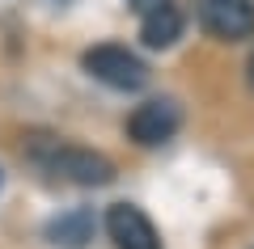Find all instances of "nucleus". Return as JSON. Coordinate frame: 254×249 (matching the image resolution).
Returning <instances> with one entry per match:
<instances>
[{
    "instance_id": "1",
    "label": "nucleus",
    "mask_w": 254,
    "mask_h": 249,
    "mask_svg": "<svg viewBox=\"0 0 254 249\" xmlns=\"http://www.w3.org/2000/svg\"><path fill=\"white\" fill-rule=\"evenodd\" d=\"M30 160L43 165L47 173H55V178H64V182H76V186H106V182H115V165L102 152L81 148V144L34 140L30 144Z\"/></svg>"
},
{
    "instance_id": "2",
    "label": "nucleus",
    "mask_w": 254,
    "mask_h": 249,
    "mask_svg": "<svg viewBox=\"0 0 254 249\" xmlns=\"http://www.w3.org/2000/svg\"><path fill=\"white\" fill-rule=\"evenodd\" d=\"M85 72H89L93 80H102V85H110V89H123V93H136L148 85V68L140 55H131L127 47H115V43H102V47H89V51L81 55Z\"/></svg>"
},
{
    "instance_id": "3",
    "label": "nucleus",
    "mask_w": 254,
    "mask_h": 249,
    "mask_svg": "<svg viewBox=\"0 0 254 249\" xmlns=\"http://www.w3.org/2000/svg\"><path fill=\"white\" fill-rule=\"evenodd\" d=\"M195 17L220 43H242L254 34V0H195Z\"/></svg>"
},
{
    "instance_id": "4",
    "label": "nucleus",
    "mask_w": 254,
    "mask_h": 249,
    "mask_svg": "<svg viewBox=\"0 0 254 249\" xmlns=\"http://www.w3.org/2000/svg\"><path fill=\"white\" fill-rule=\"evenodd\" d=\"M178 127H182V110H178V101H170V98L144 101V106H136V114L127 118V135L136 144H144V148L174 140Z\"/></svg>"
},
{
    "instance_id": "5",
    "label": "nucleus",
    "mask_w": 254,
    "mask_h": 249,
    "mask_svg": "<svg viewBox=\"0 0 254 249\" xmlns=\"http://www.w3.org/2000/svg\"><path fill=\"white\" fill-rule=\"evenodd\" d=\"M106 232L115 241V249H161V237H157L153 220L131 203H115L106 211Z\"/></svg>"
},
{
    "instance_id": "6",
    "label": "nucleus",
    "mask_w": 254,
    "mask_h": 249,
    "mask_svg": "<svg viewBox=\"0 0 254 249\" xmlns=\"http://www.w3.org/2000/svg\"><path fill=\"white\" fill-rule=\"evenodd\" d=\"M140 38H144V47H153V51H161V47H174V43L182 38V13L174 9L170 0H165V4H157L153 13H144Z\"/></svg>"
},
{
    "instance_id": "7",
    "label": "nucleus",
    "mask_w": 254,
    "mask_h": 249,
    "mask_svg": "<svg viewBox=\"0 0 254 249\" xmlns=\"http://www.w3.org/2000/svg\"><path fill=\"white\" fill-rule=\"evenodd\" d=\"M47 241H51V245H64V249L89 245V241H93V211H89V207H76V211L51 220V224H47Z\"/></svg>"
},
{
    "instance_id": "8",
    "label": "nucleus",
    "mask_w": 254,
    "mask_h": 249,
    "mask_svg": "<svg viewBox=\"0 0 254 249\" xmlns=\"http://www.w3.org/2000/svg\"><path fill=\"white\" fill-rule=\"evenodd\" d=\"M127 4H131V9H136L140 17H144V13H153L157 4H165V0H127Z\"/></svg>"
},
{
    "instance_id": "9",
    "label": "nucleus",
    "mask_w": 254,
    "mask_h": 249,
    "mask_svg": "<svg viewBox=\"0 0 254 249\" xmlns=\"http://www.w3.org/2000/svg\"><path fill=\"white\" fill-rule=\"evenodd\" d=\"M250 85H254V55H250Z\"/></svg>"
}]
</instances>
